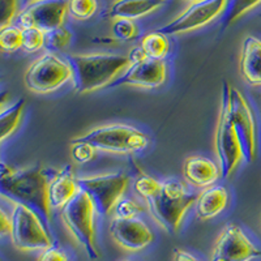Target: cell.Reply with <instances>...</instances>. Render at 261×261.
I'll use <instances>...</instances> for the list:
<instances>
[{"label": "cell", "mask_w": 261, "mask_h": 261, "mask_svg": "<svg viewBox=\"0 0 261 261\" xmlns=\"http://www.w3.org/2000/svg\"><path fill=\"white\" fill-rule=\"evenodd\" d=\"M51 169L41 166L13 169L7 163L2 165L0 193L3 199L22 204L36 212L50 228L51 208L48 201V180Z\"/></svg>", "instance_id": "obj_1"}, {"label": "cell", "mask_w": 261, "mask_h": 261, "mask_svg": "<svg viewBox=\"0 0 261 261\" xmlns=\"http://www.w3.org/2000/svg\"><path fill=\"white\" fill-rule=\"evenodd\" d=\"M65 60L72 72V86L79 94L109 86L130 65L127 55L119 54H73Z\"/></svg>", "instance_id": "obj_2"}, {"label": "cell", "mask_w": 261, "mask_h": 261, "mask_svg": "<svg viewBox=\"0 0 261 261\" xmlns=\"http://www.w3.org/2000/svg\"><path fill=\"white\" fill-rule=\"evenodd\" d=\"M197 196L186 184L176 179H166L150 199L146 200L148 211L155 222L167 232L178 231L186 212L196 202Z\"/></svg>", "instance_id": "obj_3"}, {"label": "cell", "mask_w": 261, "mask_h": 261, "mask_svg": "<svg viewBox=\"0 0 261 261\" xmlns=\"http://www.w3.org/2000/svg\"><path fill=\"white\" fill-rule=\"evenodd\" d=\"M72 143H85L95 150L125 154L144 150L149 145V136L134 125L106 124L93 128Z\"/></svg>", "instance_id": "obj_4"}, {"label": "cell", "mask_w": 261, "mask_h": 261, "mask_svg": "<svg viewBox=\"0 0 261 261\" xmlns=\"http://www.w3.org/2000/svg\"><path fill=\"white\" fill-rule=\"evenodd\" d=\"M95 213L92 200L83 191H79L62 209L63 223L90 260H97L101 256L95 242Z\"/></svg>", "instance_id": "obj_5"}, {"label": "cell", "mask_w": 261, "mask_h": 261, "mask_svg": "<svg viewBox=\"0 0 261 261\" xmlns=\"http://www.w3.org/2000/svg\"><path fill=\"white\" fill-rule=\"evenodd\" d=\"M230 93H231V85L223 83L221 90L220 115L217 123L216 136H214V148L220 162L221 176L225 179L230 178L234 174L238 165L243 160L241 143L230 116Z\"/></svg>", "instance_id": "obj_6"}, {"label": "cell", "mask_w": 261, "mask_h": 261, "mask_svg": "<svg viewBox=\"0 0 261 261\" xmlns=\"http://www.w3.org/2000/svg\"><path fill=\"white\" fill-rule=\"evenodd\" d=\"M11 221L12 227L9 238L13 246L20 251H43L53 246V238L47 226L36 212L25 205L13 202Z\"/></svg>", "instance_id": "obj_7"}, {"label": "cell", "mask_w": 261, "mask_h": 261, "mask_svg": "<svg viewBox=\"0 0 261 261\" xmlns=\"http://www.w3.org/2000/svg\"><path fill=\"white\" fill-rule=\"evenodd\" d=\"M129 179L124 172H113L105 175L79 178V190L85 192L92 200L99 216H109L115 209L127 191Z\"/></svg>", "instance_id": "obj_8"}, {"label": "cell", "mask_w": 261, "mask_h": 261, "mask_svg": "<svg viewBox=\"0 0 261 261\" xmlns=\"http://www.w3.org/2000/svg\"><path fill=\"white\" fill-rule=\"evenodd\" d=\"M72 79L67 60L54 53H46L29 65L24 74V84L30 92L45 94L59 89Z\"/></svg>", "instance_id": "obj_9"}, {"label": "cell", "mask_w": 261, "mask_h": 261, "mask_svg": "<svg viewBox=\"0 0 261 261\" xmlns=\"http://www.w3.org/2000/svg\"><path fill=\"white\" fill-rule=\"evenodd\" d=\"M230 116L241 143L243 161L253 163L257 158L258 129L255 113L241 90L231 86L230 93Z\"/></svg>", "instance_id": "obj_10"}, {"label": "cell", "mask_w": 261, "mask_h": 261, "mask_svg": "<svg viewBox=\"0 0 261 261\" xmlns=\"http://www.w3.org/2000/svg\"><path fill=\"white\" fill-rule=\"evenodd\" d=\"M261 257V249L248 238L241 226L228 223L214 244L209 261H252Z\"/></svg>", "instance_id": "obj_11"}, {"label": "cell", "mask_w": 261, "mask_h": 261, "mask_svg": "<svg viewBox=\"0 0 261 261\" xmlns=\"http://www.w3.org/2000/svg\"><path fill=\"white\" fill-rule=\"evenodd\" d=\"M227 0L193 2L180 15L157 30L165 36H172V34H183V33L199 29L222 15Z\"/></svg>", "instance_id": "obj_12"}, {"label": "cell", "mask_w": 261, "mask_h": 261, "mask_svg": "<svg viewBox=\"0 0 261 261\" xmlns=\"http://www.w3.org/2000/svg\"><path fill=\"white\" fill-rule=\"evenodd\" d=\"M67 13V0H36L18 13L17 22L21 29L37 28L48 33L63 27Z\"/></svg>", "instance_id": "obj_13"}, {"label": "cell", "mask_w": 261, "mask_h": 261, "mask_svg": "<svg viewBox=\"0 0 261 261\" xmlns=\"http://www.w3.org/2000/svg\"><path fill=\"white\" fill-rule=\"evenodd\" d=\"M166 64L163 60L148 59L143 62L130 64L118 79L113 81L109 86L116 88V86L132 85L140 86V88H148L154 89L162 85L166 81Z\"/></svg>", "instance_id": "obj_14"}, {"label": "cell", "mask_w": 261, "mask_h": 261, "mask_svg": "<svg viewBox=\"0 0 261 261\" xmlns=\"http://www.w3.org/2000/svg\"><path fill=\"white\" fill-rule=\"evenodd\" d=\"M110 234L118 246L130 252L141 251L154 241V235L149 226L139 217L127 220L114 218L110 225Z\"/></svg>", "instance_id": "obj_15"}, {"label": "cell", "mask_w": 261, "mask_h": 261, "mask_svg": "<svg viewBox=\"0 0 261 261\" xmlns=\"http://www.w3.org/2000/svg\"><path fill=\"white\" fill-rule=\"evenodd\" d=\"M79 191L80 190L77 186V179L74 178L71 166L51 170L50 180H48V201H50L51 211L53 209L62 211Z\"/></svg>", "instance_id": "obj_16"}, {"label": "cell", "mask_w": 261, "mask_h": 261, "mask_svg": "<svg viewBox=\"0 0 261 261\" xmlns=\"http://www.w3.org/2000/svg\"><path fill=\"white\" fill-rule=\"evenodd\" d=\"M184 179L196 188H208L213 186L221 175L220 166L212 160L200 155H192L183 165Z\"/></svg>", "instance_id": "obj_17"}, {"label": "cell", "mask_w": 261, "mask_h": 261, "mask_svg": "<svg viewBox=\"0 0 261 261\" xmlns=\"http://www.w3.org/2000/svg\"><path fill=\"white\" fill-rule=\"evenodd\" d=\"M241 74L251 86H261V39L248 36L244 38L241 53Z\"/></svg>", "instance_id": "obj_18"}, {"label": "cell", "mask_w": 261, "mask_h": 261, "mask_svg": "<svg viewBox=\"0 0 261 261\" xmlns=\"http://www.w3.org/2000/svg\"><path fill=\"white\" fill-rule=\"evenodd\" d=\"M228 202V192L223 186H211L201 191L196 200V214L200 220H211L225 211Z\"/></svg>", "instance_id": "obj_19"}, {"label": "cell", "mask_w": 261, "mask_h": 261, "mask_svg": "<svg viewBox=\"0 0 261 261\" xmlns=\"http://www.w3.org/2000/svg\"><path fill=\"white\" fill-rule=\"evenodd\" d=\"M163 3L160 0H115L107 11V17L136 20L149 15Z\"/></svg>", "instance_id": "obj_20"}, {"label": "cell", "mask_w": 261, "mask_h": 261, "mask_svg": "<svg viewBox=\"0 0 261 261\" xmlns=\"http://www.w3.org/2000/svg\"><path fill=\"white\" fill-rule=\"evenodd\" d=\"M24 107L25 99L20 98L12 105L2 109V113H0V137H2V141L15 134V130L20 125Z\"/></svg>", "instance_id": "obj_21"}, {"label": "cell", "mask_w": 261, "mask_h": 261, "mask_svg": "<svg viewBox=\"0 0 261 261\" xmlns=\"http://www.w3.org/2000/svg\"><path fill=\"white\" fill-rule=\"evenodd\" d=\"M258 4H261V0H227L222 15L220 16L221 29L225 30L226 28L231 27L235 21L256 8Z\"/></svg>", "instance_id": "obj_22"}, {"label": "cell", "mask_w": 261, "mask_h": 261, "mask_svg": "<svg viewBox=\"0 0 261 261\" xmlns=\"http://www.w3.org/2000/svg\"><path fill=\"white\" fill-rule=\"evenodd\" d=\"M140 46H141V48L145 51V54L150 59L157 60H162L169 54L170 50L167 36L160 33L158 30L146 33L145 36L141 38Z\"/></svg>", "instance_id": "obj_23"}, {"label": "cell", "mask_w": 261, "mask_h": 261, "mask_svg": "<svg viewBox=\"0 0 261 261\" xmlns=\"http://www.w3.org/2000/svg\"><path fill=\"white\" fill-rule=\"evenodd\" d=\"M0 47L7 54L15 53L22 48V29L13 25H8L0 29Z\"/></svg>", "instance_id": "obj_24"}, {"label": "cell", "mask_w": 261, "mask_h": 261, "mask_svg": "<svg viewBox=\"0 0 261 261\" xmlns=\"http://www.w3.org/2000/svg\"><path fill=\"white\" fill-rule=\"evenodd\" d=\"M71 38L72 34L67 28H57L45 34V47L47 48L48 53L60 51L69 45Z\"/></svg>", "instance_id": "obj_25"}, {"label": "cell", "mask_w": 261, "mask_h": 261, "mask_svg": "<svg viewBox=\"0 0 261 261\" xmlns=\"http://www.w3.org/2000/svg\"><path fill=\"white\" fill-rule=\"evenodd\" d=\"M68 13L74 20L84 21L92 17L97 11V0H67Z\"/></svg>", "instance_id": "obj_26"}, {"label": "cell", "mask_w": 261, "mask_h": 261, "mask_svg": "<svg viewBox=\"0 0 261 261\" xmlns=\"http://www.w3.org/2000/svg\"><path fill=\"white\" fill-rule=\"evenodd\" d=\"M45 32L37 28H24L22 29V50L25 53H37L45 47Z\"/></svg>", "instance_id": "obj_27"}, {"label": "cell", "mask_w": 261, "mask_h": 261, "mask_svg": "<svg viewBox=\"0 0 261 261\" xmlns=\"http://www.w3.org/2000/svg\"><path fill=\"white\" fill-rule=\"evenodd\" d=\"M161 187V183L158 180H155L153 176L148 175L145 172H141L139 176H137L136 181H135V191L137 192V195L140 197H143L144 200L150 199L151 196L154 195Z\"/></svg>", "instance_id": "obj_28"}, {"label": "cell", "mask_w": 261, "mask_h": 261, "mask_svg": "<svg viewBox=\"0 0 261 261\" xmlns=\"http://www.w3.org/2000/svg\"><path fill=\"white\" fill-rule=\"evenodd\" d=\"M143 211V206L139 202L134 201L132 199H122L114 209V218H119V220L135 218Z\"/></svg>", "instance_id": "obj_29"}, {"label": "cell", "mask_w": 261, "mask_h": 261, "mask_svg": "<svg viewBox=\"0 0 261 261\" xmlns=\"http://www.w3.org/2000/svg\"><path fill=\"white\" fill-rule=\"evenodd\" d=\"M113 34L120 41H129L137 36V27L132 20L116 18L113 24Z\"/></svg>", "instance_id": "obj_30"}, {"label": "cell", "mask_w": 261, "mask_h": 261, "mask_svg": "<svg viewBox=\"0 0 261 261\" xmlns=\"http://www.w3.org/2000/svg\"><path fill=\"white\" fill-rule=\"evenodd\" d=\"M17 12L18 0H0V28L11 25Z\"/></svg>", "instance_id": "obj_31"}, {"label": "cell", "mask_w": 261, "mask_h": 261, "mask_svg": "<svg viewBox=\"0 0 261 261\" xmlns=\"http://www.w3.org/2000/svg\"><path fill=\"white\" fill-rule=\"evenodd\" d=\"M72 157L77 163H86L94 158V148L85 143H71Z\"/></svg>", "instance_id": "obj_32"}, {"label": "cell", "mask_w": 261, "mask_h": 261, "mask_svg": "<svg viewBox=\"0 0 261 261\" xmlns=\"http://www.w3.org/2000/svg\"><path fill=\"white\" fill-rule=\"evenodd\" d=\"M38 261H68V256L65 255L63 249L53 244L48 248L42 251L38 257Z\"/></svg>", "instance_id": "obj_33"}, {"label": "cell", "mask_w": 261, "mask_h": 261, "mask_svg": "<svg viewBox=\"0 0 261 261\" xmlns=\"http://www.w3.org/2000/svg\"><path fill=\"white\" fill-rule=\"evenodd\" d=\"M128 59H129L130 64H135V63H139V62H143V60L148 59V55L145 54V51L141 48V46L139 47H134L130 48V51L128 53Z\"/></svg>", "instance_id": "obj_34"}, {"label": "cell", "mask_w": 261, "mask_h": 261, "mask_svg": "<svg viewBox=\"0 0 261 261\" xmlns=\"http://www.w3.org/2000/svg\"><path fill=\"white\" fill-rule=\"evenodd\" d=\"M11 227H12L11 216H8L4 211H0V231H2V235L4 237V235L11 234Z\"/></svg>", "instance_id": "obj_35"}, {"label": "cell", "mask_w": 261, "mask_h": 261, "mask_svg": "<svg viewBox=\"0 0 261 261\" xmlns=\"http://www.w3.org/2000/svg\"><path fill=\"white\" fill-rule=\"evenodd\" d=\"M172 261H199L192 253H190L188 251H184V249L175 248L174 252H172Z\"/></svg>", "instance_id": "obj_36"}, {"label": "cell", "mask_w": 261, "mask_h": 261, "mask_svg": "<svg viewBox=\"0 0 261 261\" xmlns=\"http://www.w3.org/2000/svg\"><path fill=\"white\" fill-rule=\"evenodd\" d=\"M25 3H27V6L28 4H30V3H33V2H36V0H24Z\"/></svg>", "instance_id": "obj_37"}, {"label": "cell", "mask_w": 261, "mask_h": 261, "mask_svg": "<svg viewBox=\"0 0 261 261\" xmlns=\"http://www.w3.org/2000/svg\"><path fill=\"white\" fill-rule=\"evenodd\" d=\"M186 2H190V3H193V2H199V0H186Z\"/></svg>", "instance_id": "obj_38"}, {"label": "cell", "mask_w": 261, "mask_h": 261, "mask_svg": "<svg viewBox=\"0 0 261 261\" xmlns=\"http://www.w3.org/2000/svg\"><path fill=\"white\" fill-rule=\"evenodd\" d=\"M161 3H165V2H166V0H160Z\"/></svg>", "instance_id": "obj_39"}, {"label": "cell", "mask_w": 261, "mask_h": 261, "mask_svg": "<svg viewBox=\"0 0 261 261\" xmlns=\"http://www.w3.org/2000/svg\"><path fill=\"white\" fill-rule=\"evenodd\" d=\"M122 261H134V260H128V258H125V260H122Z\"/></svg>", "instance_id": "obj_40"}, {"label": "cell", "mask_w": 261, "mask_h": 261, "mask_svg": "<svg viewBox=\"0 0 261 261\" xmlns=\"http://www.w3.org/2000/svg\"><path fill=\"white\" fill-rule=\"evenodd\" d=\"M260 220H261V217H260Z\"/></svg>", "instance_id": "obj_41"}]
</instances>
